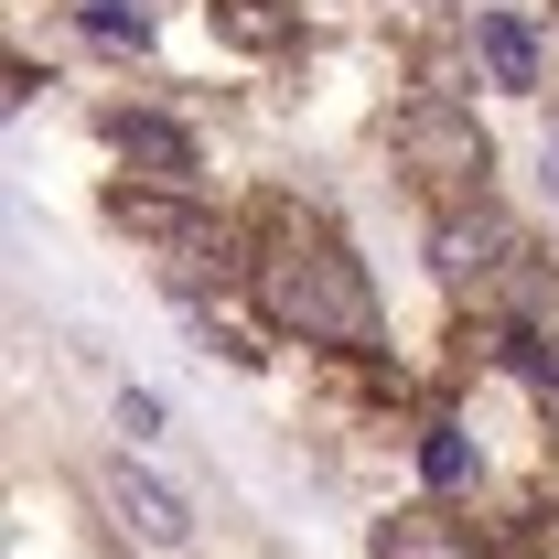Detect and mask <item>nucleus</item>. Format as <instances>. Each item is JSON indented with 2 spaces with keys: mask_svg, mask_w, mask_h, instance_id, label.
I'll return each mask as SVG.
<instances>
[{
  "mask_svg": "<svg viewBox=\"0 0 559 559\" xmlns=\"http://www.w3.org/2000/svg\"><path fill=\"white\" fill-rule=\"evenodd\" d=\"M259 301H270L280 334L301 345H377V290H366V259H345V237L301 226L259 259Z\"/></svg>",
  "mask_w": 559,
  "mask_h": 559,
  "instance_id": "1",
  "label": "nucleus"
},
{
  "mask_svg": "<svg viewBox=\"0 0 559 559\" xmlns=\"http://www.w3.org/2000/svg\"><path fill=\"white\" fill-rule=\"evenodd\" d=\"M399 162H409L419 194H485L495 140L474 130L463 97H409V108H399Z\"/></svg>",
  "mask_w": 559,
  "mask_h": 559,
  "instance_id": "2",
  "label": "nucleus"
},
{
  "mask_svg": "<svg viewBox=\"0 0 559 559\" xmlns=\"http://www.w3.org/2000/svg\"><path fill=\"white\" fill-rule=\"evenodd\" d=\"M108 226H130L140 248H162V259H226L215 248V215H194V205H162V194H108Z\"/></svg>",
  "mask_w": 559,
  "mask_h": 559,
  "instance_id": "3",
  "label": "nucleus"
},
{
  "mask_svg": "<svg viewBox=\"0 0 559 559\" xmlns=\"http://www.w3.org/2000/svg\"><path fill=\"white\" fill-rule=\"evenodd\" d=\"M108 506H119V527L151 538V549H183V538H194V506H183L173 485H151V474H130V463L108 474Z\"/></svg>",
  "mask_w": 559,
  "mask_h": 559,
  "instance_id": "4",
  "label": "nucleus"
},
{
  "mask_svg": "<svg viewBox=\"0 0 559 559\" xmlns=\"http://www.w3.org/2000/svg\"><path fill=\"white\" fill-rule=\"evenodd\" d=\"M506 259H516V237H506L495 215H452V226L430 237V270L452 280V290H474V280H495Z\"/></svg>",
  "mask_w": 559,
  "mask_h": 559,
  "instance_id": "5",
  "label": "nucleus"
},
{
  "mask_svg": "<svg viewBox=\"0 0 559 559\" xmlns=\"http://www.w3.org/2000/svg\"><path fill=\"white\" fill-rule=\"evenodd\" d=\"M474 55H485V75H495V86H516V97L538 86V33H527L516 11H474Z\"/></svg>",
  "mask_w": 559,
  "mask_h": 559,
  "instance_id": "6",
  "label": "nucleus"
},
{
  "mask_svg": "<svg viewBox=\"0 0 559 559\" xmlns=\"http://www.w3.org/2000/svg\"><path fill=\"white\" fill-rule=\"evenodd\" d=\"M108 140H119V162H140V173H162V183H194V140L173 130V119H108Z\"/></svg>",
  "mask_w": 559,
  "mask_h": 559,
  "instance_id": "7",
  "label": "nucleus"
},
{
  "mask_svg": "<svg viewBox=\"0 0 559 559\" xmlns=\"http://www.w3.org/2000/svg\"><path fill=\"white\" fill-rule=\"evenodd\" d=\"M377 559H474V538H463L441 506H399V516L377 527Z\"/></svg>",
  "mask_w": 559,
  "mask_h": 559,
  "instance_id": "8",
  "label": "nucleus"
},
{
  "mask_svg": "<svg viewBox=\"0 0 559 559\" xmlns=\"http://www.w3.org/2000/svg\"><path fill=\"white\" fill-rule=\"evenodd\" d=\"M215 33L248 44V55H270V44H290V11L280 0H215Z\"/></svg>",
  "mask_w": 559,
  "mask_h": 559,
  "instance_id": "9",
  "label": "nucleus"
},
{
  "mask_svg": "<svg viewBox=\"0 0 559 559\" xmlns=\"http://www.w3.org/2000/svg\"><path fill=\"white\" fill-rule=\"evenodd\" d=\"M86 33H97L108 55H140V44H151V11H140V0H86Z\"/></svg>",
  "mask_w": 559,
  "mask_h": 559,
  "instance_id": "10",
  "label": "nucleus"
},
{
  "mask_svg": "<svg viewBox=\"0 0 559 559\" xmlns=\"http://www.w3.org/2000/svg\"><path fill=\"white\" fill-rule=\"evenodd\" d=\"M419 474H430V485H463V474H474V441H463V430H430V441H419Z\"/></svg>",
  "mask_w": 559,
  "mask_h": 559,
  "instance_id": "11",
  "label": "nucleus"
},
{
  "mask_svg": "<svg viewBox=\"0 0 559 559\" xmlns=\"http://www.w3.org/2000/svg\"><path fill=\"white\" fill-rule=\"evenodd\" d=\"M119 430L151 441V430H162V399H151V388H119Z\"/></svg>",
  "mask_w": 559,
  "mask_h": 559,
  "instance_id": "12",
  "label": "nucleus"
},
{
  "mask_svg": "<svg viewBox=\"0 0 559 559\" xmlns=\"http://www.w3.org/2000/svg\"><path fill=\"white\" fill-rule=\"evenodd\" d=\"M549 205H559V130H549Z\"/></svg>",
  "mask_w": 559,
  "mask_h": 559,
  "instance_id": "13",
  "label": "nucleus"
}]
</instances>
